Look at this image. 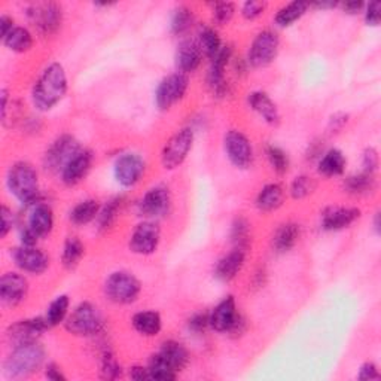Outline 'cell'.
Returning a JSON list of instances; mask_svg holds the SVG:
<instances>
[{
  "label": "cell",
  "instance_id": "obj_39",
  "mask_svg": "<svg viewBox=\"0 0 381 381\" xmlns=\"http://www.w3.org/2000/svg\"><path fill=\"white\" fill-rule=\"evenodd\" d=\"M121 206H122V199L116 196V199H112L103 208H100V212H98V216H97L98 229L106 231L107 228L114 225V222L119 215Z\"/></svg>",
  "mask_w": 381,
  "mask_h": 381
},
{
  "label": "cell",
  "instance_id": "obj_51",
  "mask_svg": "<svg viewBox=\"0 0 381 381\" xmlns=\"http://www.w3.org/2000/svg\"><path fill=\"white\" fill-rule=\"evenodd\" d=\"M380 378V373L378 368L375 363L373 362H366L361 366L359 374H358V380L361 381H373V380H378Z\"/></svg>",
  "mask_w": 381,
  "mask_h": 381
},
{
  "label": "cell",
  "instance_id": "obj_38",
  "mask_svg": "<svg viewBox=\"0 0 381 381\" xmlns=\"http://www.w3.org/2000/svg\"><path fill=\"white\" fill-rule=\"evenodd\" d=\"M250 240V225L244 218H237L231 227V243L234 249L246 250Z\"/></svg>",
  "mask_w": 381,
  "mask_h": 381
},
{
  "label": "cell",
  "instance_id": "obj_46",
  "mask_svg": "<svg viewBox=\"0 0 381 381\" xmlns=\"http://www.w3.org/2000/svg\"><path fill=\"white\" fill-rule=\"evenodd\" d=\"M380 166V156L377 149L374 147H366L363 156H362V167L365 173H371L374 175V171L378 168Z\"/></svg>",
  "mask_w": 381,
  "mask_h": 381
},
{
  "label": "cell",
  "instance_id": "obj_52",
  "mask_svg": "<svg viewBox=\"0 0 381 381\" xmlns=\"http://www.w3.org/2000/svg\"><path fill=\"white\" fill-rule=\"evenodd\" d=\"M45 377L53 381H66V375L61 373L60 366L55 363H48V366L45 368Z\"/></svg>",
  "mask_w": 381,
  "mask_h": 381
},
{
  "label": "cell",
  "instance_id": "obj_18",
  "mask_svg": "<svg viewBox=\"0 0 381 381\" xmlns=\"http://www.w3.org/2000/svg\"><path fill=\"white\" fill-rule=\"evenodd\" d=\"M171 204L170 192L166 187H154L147 191L139 204V212L147 219L164 216Z\"/></svg>",
  "mask_w": 381,
  "mask_h": 381
},
{
  "label": "cell",
  "instance_id": "obj_13",
  "mask_svg": "<svg viewBox=\"0 0 381 381\" xmlns=\"http://www.w3.org/2000/svg\"><path fill=\"white\" fill-rule=\"evenodd\" d=\"M224 147L229 161L237 168H248L253 161V147L241 131L231 130L224 139Z\"/></svg>",
  "mask_w": 381,
  "mask_h": 381
},
{
  "label": "cell",
  "instance_id": "obj_59",
  "mask_svg": "<svg viewBox=\"0 0 381 381\" xmlns=\"http://www.w3.org/2000/svg\"><path fill=\"white\" fill-rule=\"evenodd\" d=\"M374 225H375L374 228H375V231H377V234H380V213L375 215V224H374Z\"/></svg>",
  "mask_w": 381,
  "mask_h": 381
},
{
  "label": "cell",
  "instance_id": "obj_6",
  "mask_svg": "<svg viewBox=\"0 0 381 381\" xmlns=\"http://www.w3.org/2000/svg\"><path fill=\"white\" fill-rule=\"evenodd\" d=\"M208 325L216 333H229L237 335L243 333L246 322L237 312L234 297H227L215 307L213 312L208 314Z\"/></svg>",
  "mask_w": 381,
  "mask_h": 381
},
{
  "label": "cell",
  "instance_id": "obj_32",
  "mask_svg": "<svg viewBox=\"0 0 381 381\" xmlns=\"http://www.w3.org/2000/svg\"><path fill=\"white\" fill-rule=\"evenodd\" d=\"M98 212H100V204L97 200H85L73 207V210L70 212V220L78 227L87 225L97 219Z\"/></svg>",
  "mask_w": 381,
  "mask_h": 381
},
{
  "label": "cell",
  "instance_id": "obj_33",
  "mask_svg": "<svg viewBox=\"0 0 381 381\" xmlns=\"http://www.w3.org/2000/svg\"><path fill=\"white\" fill-rule=\"evenodd\" d=\"M147 371H149L151 380H158V381H170V380H176L178 377V371L159 353L154 354L149 359Z\"/></svg>",
  "mask_w": 381,
  "mask_h": 381
},
{
  "label": "cell",
  "instance_id": "obj_20",
  "mask_svg": "<svg viewBox=\"0 0 381 381\" xmlns=\"http://www.w3.org/2000/svg\"><path fill=\"white\" fill-rule=\"evenodd\" d=\"M361 218V210L356 207H329L322 216V227L326 231H341L349 228Z\"/></svg>",
  "mask_w": 381,
  "mask_h": 381
},
{
  "label": "cell",
  "instance_id": "obj_2",
  "mask_svg": "<svg viewBox=\"0 0 381 381\" xmlns=\"http://www.w3.org/2000/svg\"><path fill=\"white\" fill-rule=\"evenodd\" d=\"M45 361V349L38 341L15 346L5 361V374L11 378H22L34 374Z\"/></svg>",
  "mask_w": 381,
  "mask_h": 381
},
{
  "label": "cell",
  "instance_id": "obj_25",
  "mask_svg": "<svg viewBox=\"0 0 381 381\" xmlns=\"http://www.w3.org/2000/svg\"><path fill=\"white\" fill-rule=\"evenodd\" d=\"M39 239L46 237L54 228V213L46 204H38L30 213L27 225Z\"/></svg>",
  "mask_w": 381,
  "mask_h": 381
},
{
  "label": "cell",
  "instance_id": "obj_43",
  "mask_svg": "<svg viewBox=\"0 0 381 381\" xmlns=\"http://www.w3.org/2000/svg\"><path fill=\"white\" fill-rule=\"evenodd\" d=\"M316 189V182L310 176H298L292 182L290 195L295 200H302L305 196L313 194Z\"/></svg>",
  "mask_w": 381,
  "mask_h": 381
},
{
  "label": "cell",
  "instance_id": "obj_5",
  "mask_svg": "<svg viewBox=\"0 0 381 381\" xmlns=\"http://www.w3.org/2000/svg\"><path fill=\"white\" fill-rule=\"evenodd\" d=\"M142 285L139 279L128 272H115L109 276L105 285L106 297L115 302L127 305L139 298Z\"/></svg>",
  "mask_w": 381,
  "mask_h": 381
},
{
  "label": "cell",
  "instance_id": "obj_48",
  "mask_svg": "<svg viewBox=\"0 0 381 381\" xmlns=\"http://www.w3.org/2000/svg\"><path fill=\"white\" fill-rule=\"evenodd\" d=\"M0 218H2V224H0V237L5 239L9 231L12 229L15 224V216L12 213L11 208L8 206H2V212H0Z\"/></svg>",
  "mask_w": 381,
  "mask_h": 381
},
{
  "label": "cell",
  "instance_id": "obj_41",
  "mask_svg": "<svg viewBox=\"0 0 381 381\" xmlns=\"http://www.w3.org/2000/svg\"><path fill=\"white\" fill-rule=\"evenodd\" d=\"M192 22H194L192 11L185 6H180L175 11V15L171 18V32L178 36L185 34L192 27Z\"/></svg>",
  "mask_w": 381,
  "mask_h": 381
},
{
  "label": "cell",
  "instance_id": "obj_27",
  "mask_svg": "<svg viewBox=\"0 0 381 381\" xmlns=\"http://www.w3.org/2000/svg\"><path fill=\"white\" fill-rule=\"evenodd\" d=\"M134 329L138 330L140 335L145 337H155L159 334V330L163 328V321L161 316L156 312H140L133 316L131 321Z\"/></svg>",
  "mask_w": 381,
  "mask_h": 381
},
{
  "label": "cell",
  "instance_id": "obj_58",
  "mask_svg": "<svg viewBox=\"0 0 381 381\" xmlns=\"http://www.w3.org/2000/svg\"><path fill=\"white\" fill-rule=\"evenodd\" d=\"M314 6H316V8H322V9H326V8H335V6H337V4H334V2H329V4H326V2H322V4H314Z\"/></svg>",
  "mask_w": 381,
  "mask_h": 381
},
{
  "label": "cell",
  "instance_id": "obj_4",
  "mask_svg": "<svg viewBox=\"0 0 381 381\" xmlns=\"http://www.w3.org/2000/svg\"><path fill=\"white\" fill-rule=\"evenodd\" d=\"M103 325L105 321L100 310L88 301L81 302L65 321V326L69 333L78 337H93L100 333Z\"/></svg>",
  "mask_w": 381,
  "mask_h": 381
},
{
  "label": "cell",
  "instance_id": "obj_54",
  "mask_svg": "<svg viewBox=\"0 0 381 381\" xmlns=\"http://www.w3.org/2000/svg\"><path fill=\"white\" fill-rule=\"evenodd\" d=\"M39 241V237L27 227L21 231V244L22 246H36Z\"/></svg>",
  "mask_w": 381,
  "mask_h": 381
},
{
  "label": "cell",
  "instance_id": "obj_49",
  "mask_svg": "<svg viewBox=\"0 0 381 381\" xmlns=\"http://www.w3.org/2000/svg\"><path fill=\"white\" fill-rule=\"evenodd\" d=\"M365 21L368 26H378L381 21V4L380 2H371L366 5L365 11Z\"/></svg>",
  "mask_w": 381,
  "mask_h": 381
},
{
  "label": "cell",
  "instance_id": "obj_19",
  "mask_svg": "<svg viewBox=\"0 0 381 381\" xmlns=\"http://www.w3.org/2000/svg\"><path fill=\"white\" fill-rule=\"evenodd\" d=\"M93 164V152L87 149H81L75 156H73L69 164L61 171V180L67 187H75L79 182L85 179L91 170Z\"/></svg>",
  "mask_w": 381,
  "mask_h": 381
},
{
  "label": "cell",
  "instance_id": "obj_28",
  "mask_svg": "<svg viewBox=\"0 0 381 381\" xmlns=\"http://www.w3.org/2000/svg\"><path fill=\"white\" fill-rule=\"evenodd\" d=\"M300 225L289 222L285 225H280V228L274 232L273 236V248L279 253H286L293 249L300 239Z\"/></svg>",
  "mask_w": 381,
  "mask_h": 381
},
{
  "label": "cell",
  "instance_id": "obj_23",
  "mask_svg": "<svg viewBox=\"0 0 381 381\" xmlns=\"http://www.w3.org/2000/svg\"><path fill=\"white\" fill-rule=\"evenodd\" d=\"M232 49L231 46H222L220 53L212 60V67L208 72V83L213 88V93L224 94L225 93V69L228 66V61L231 58Z\"/></svg>",
  "mask_w": 381,
  "mask_h": 381
},
{
  "label": "cell",
  "instance_id": "obj_57",
  "mask_svg": "<svg viewBox=\"0 0 381 381\" xmlns=\"http://www.w3.org/2000/svg\"><path fill=\"white\" fill-rule=\"evenodd\" d=\"M365 8L363 2H346L342 4V9L347 12V14H359V12Z\"/></svg>",
  "mask_w": 381,
  "mask_h": 381
},
{
  "label": "cell",
  "instance_id": "obj_14",
  "mask_svg": "<svg viewBox=\"0 0 381 381\" xmlns=\"http://www.w3.org/2000/svg\"><path fill=\"white\" fill-rule=\"evenodd\" d=\"M145 173V161L138 154L121 155L114 166V175L121 187L130 188L140 180Z\"/></svg>",
  "mask_w": 381,
  "mask_h": 381
},
{
  "label": "cell",
  "instance_id": "obj_10",
  "mask_svg": "<svg viewBox=\"0 0 381 381\" xmlns=\"http://www.w3.org/2000/svg\"><path fill=\"white\" fill-rule=\"evenodd\" d=\"M280 48V39L277 33L272 30H264L258 33L249 49V63L253 67H267L277 58Z\"/></svg>",
  "mask_w": 381,
  "mask_h": 381
},
{
  "label": "cell",
  "instance_id": "obj_40",
  "mask_svg": "<svg viewBox=\"0 0 381 381\" xmlns=\"http://www.w3.org/2000/svg\"><path fill=\"white\" fill-rule=\"evenodd\" d=\"M201 51L204 55H207L208 58H215L220 49H222V42H220V38L216 30L207 27L200 33V42H199Z\"/></svg>",
  "mask_w": 381,
  "mask_h": 381
},
{
  "label": "cell",
  "instance_id": "obj_8",
  "mask_svg": "<svg viewBox=\"0 0 381 381\" xmlns=\"http://www.w3.org/2000/svg\"><path fill=\"white\" fill-rule=\"evenodd\" d=\"M194 145V131L191 128H183L170 138L166 143L163 154H161V163L164 168L175 170L183 164V161L188 158Z\"/></svg>",
  "mask_w": 381,
  "mask_h": 381
},
{
  "label": "cell",
  "instance_id": "obj_37",
  "mask_svg": "<svg viewBox=\"0 0 381 381\" xmlns=\"http://www.w3.org/2000/svg\"><path fill=\"white\" fill-rule=\"evenodd\" d=\"M69 305H70V300L67 295H60V297H57L51 304H49L46 310V317H45L49 328L57 326L66 321Z\"/></svg>",
  "mask_w": 381,
  "mask_h": 381
},
{
  "label": "cell",
  "instance_id": "obj_26",
  "mask_svg": "<svg viewBox=\"0 0 381 381\" xmlns=\"http://www.w3.org/2000/svg\"><path fill=\"white\" fill-rule=\"evenodd\" d=\"M285 191L279 183H269L265 185L256 196V207L262 212H274L283 204Z\"/></svg>",
  "mask_w": 381,
  "mask_h": 381
},
{
  "label": "cell",
  "instance_id": "obj_35",
  "mask_svg": "<svg viewBox=\"0 0 381 381\" xmlns=\"http://www.w3.org/2000/svg\"><path fill=\"white\" fill-rule=\"evenodd\" d=\"M375 188V179L371 173H359L349 176L344 180V189L353 195H363L371 192Z\"/></svg>",
  "mask_w": 381,
  "mask_h": 381
},
{
  "label": "cell",
  "instance_id": "obj_55",
  "mask_svg": "<svg viewBox=\"0 0 381 381\" xmlns=\"http://www.w3.org/2000/svg\"><path fill=\"white\" fill-rule=\"evenodd\" d=\"M130 377L133 380H138V381L151 380L149 378V371H147V368H143V366H139V365L130 368Z\"/></svg>",
  "mask_w": 381,
  "mask_h": 381
},
{
  "label": "cell",
  "instance_id": "obj_11",
  "mask_svg": "<svg viewBox=\"0 0 381 381\" xmlns=\"http://www.w3.org/2000/svg\"><path fill=\"white\" fill-rule=\"evenodd\" d=\"M27 17L42 34H54L63 22V11L57 4H36L27 9Z\"/></svg>",
  "mask_w": 381,
  "mask_h": 381
},
{
  "label": "cell",
  "instance_id": "obj_53",
  "mask_svg": "<svg viewBox=\"0 0 381 381\" xmlns=\"http://www.w3.org/2000/svg\"><path fill=\"white\" fill-rule=\"evenodd\" d=\"M347 121H349V115L335 114V115L330 116V119H329V128L333 131H338L347 124Z\"/></svg>",
  "mask_w": 381,
  "mask_h": 381
},
{
  "label": "cell",
  "instance_id": "obj_22",
  "mask_svg": "<svg viewBox=\"0 0 381 381\" xmlns=\"http://www.w3.org/2000/svg\"><path fill=\"white\" fill-rule=\"evenodd\" d=\"M246 250L232 249L228 255L220 258L215 267V277L220 281H229L234 279L244 267Z\"/></svg>",
  "mask_w": 381,
  "mask_h": 381
},
{
  "label": "cell",
  "instance_id": "obj_36",
  "mask_svg": "<svg viewBox=\"0 0 381 381\" xmlns=\"http://www.w3.org/2000/svg\"><path fill=\"white\" fill-rule=\"evenodd\" d=\"M83 253H85V246L82 244V241L78 237H69L65 243L61 261H63V265L67 269H73V268H76L78 264L81 262Z\"/></svg>",
  "mask_w": 381,
  "mask_h": 381
},
{
  "label": "cell",
  "instance_id": "obj_7",
  "mask_svg": "<svg viewBox=\"0 0 381 381\" xmlns=\"http://www.w3.org/2000/svg\"><path fill=\"white\" fill-rule=\"evenodd\" d=\"M82 149L79 142L70 136V134H65L60 136L45 154L44 164L46 170L53 171V173H61L63 168L69 164L70 159L75 156Z\"/></svg>",
  "mask_w": 381,
  "mask_h": 381
},
{
  "label": "cell",
  "instance_id": "obj_24",
  "mask_svg": "<svg viewBox=\"0 0 381 381\" xmlns=\"http://www.w3.org/2000/svg\"><path fill=\"white\" fill-rule=\"evenodd\" d=\"M249 105L255 110V112L267 122V124L273 126V127L280 124L279 109L267 93H262V91L252 93L249 95Z\"/></svg>",
  "mask_w": 381,
  "mask_h": 381
},
{
  "label": "cell",
  "instance_id": "obj_17",
  "mask_svg": "<svg viewBox=\"0 0 381 381\" xmlns=\"http://www.w3.org/2000/svg\"><path fill=\"white\" fill-rule=\"evenodd\" d=\"M29 293L27 279L18 273H6L0 279V300L6 305H18Z\"/></svg>",
  "mask_w": 381,
  "mask_h": 381
},
{
  "label": "cell",
  "instance_id": "obj_47",
  "mask_svg": "<svg viewBox=\"0 0 381 381\" xmlns=\"http://www.w3.org/2000/svg\"><path fill=\"white\" fill-rule=\"evenodd\" d=\"M265 8H267L265 2H253V0H250V2H246L243 5L241 14L246 20H255L264 14Z\"/></svg>",
  "mask_w": 381,
  "mask_h": 381
},
{
  "label": "cell",
  "instance_id": "obj_15",
  "mask_svg": "<svg viewBox=\"0 0 381 381\" xmlns=\"http://www.w3.org/2000/svg\"><path fill=\"white\" fill-rule=\"evenodd\" d=\"M49 328L45 317H34L26 319V321H20L14 325H11L6 330V337L15 346L24 342H32L38 340L45 330Z\"/></svg>",
  "mask_w": 381,
  "mask_h": 381
},
{
  "label": "cell",
  "instance_id": "obj_21",
  "mask_svg": "<svg viewBox=\"0 0 381 381\" xmlns=\"http://www.w3.org/2000/svg\"><path fill=\"white\" fill-rule=\"evenodd\" d=\"M203 60V51L195 41H183L176 51V66L180 73H192L200 67Z\"/></svg>",
  "mask_w": 381,
  "mask_h": 381
},
{
  "label": "cell",
  "instance_id": "obj_3",
  "mask_svg": "<svg viewBox=\"0 0 381 381\" xmlns=\"http://www.w3.org/2000/svg\"><path fill=\"white\" fill-rule=\"evenodd\" d=\"M8 188L15 199L24 204L38 200L39 176L38 171L29 163L20 161L9 168Z\"/></svg>",
  "mask_w": 381,
  "mask_h": 381
},
{
  "label": "cell",
  "instance_id": "obj_29",
  "mask_svg": "<svg viewBox=\"0 0 381 381\" xmlns=\"http://www.w3.org/2000/svg\"><path fill=\"white\" fill-rule=\"evenodd\" d=\"M159 354L163 356V358L175 368V370L179 373L182 371L183 368H185L189 362V353L185 349L183 344L178 342V341H166L163 342L161 349L158 352Z\"/></svg>",
  "mask_w": 381,
  "mask_h": 381
},
{
  "label": "cell",
  "instance_id": "obj_30",
  "mask_svg": "<svg viewBox=\"0 0 381 381\" xmlns=\"http://www.w3.org/2000/svg\"><path fill=\"white\" fill-rule=\"evenodd\" d=\"M347 159L338 149H329L323 154L321 158V163H319V173L323 175L325 178H333L340 176L346 170Z\"/></svg>",
  "mask_w": 381,
  "mask_h": 381
},
{
  "label": "cell",
  "instance_id": "obj_31",
  "mask_svg": "<svg viewBox=\"0 0 381 381\" xmlns=\"http://www.w3.org/2000/svg\"><path fill=\"white\" fill-rule=\"evenodd\" d=\"M4 45L11 51L22 54L27 53L33 46V36L26 27H14L2 39Z\"/></svg>",
  "mask_w": 381,
  "mask_h": 381
},
{
  "label": "cell",
  "instance_id": "obj_34",
  "mask_svg": "<svg viewBox=\"0 0 381 381\" xmlns=\"http://www.w3.org/2000/svg\"><path fill=\"white\" fill-rule=\"evenodd\" d=\"M310 4L307 2H292L281 8L276 15V24L279 27H289L293 22H297L309 9Z\"/></svg>",
  "mask_w": 381,
  "mask_h": 381
},
{
  "label": "cell",
  "instance_id": "obj_44",
  "mask_svg": "<svg viewBox=\"0 0 381 381\" xmlns=\"http://www.w3.org/2000/svg\"><path fill=\"white\" fill-rule=\"evenodd\" d=\"M236 14V5L231 2H220L213 6V20L219 26H225Z\"/></svg>",
  "mask_w": 381,
  "mask_h": 381
},
{
  "label": "cell",
  "instance_id": "obj_16",
  "mask_svg": "<svg viewBox=\"0 0 381 381\" xmlns=\"http://www.w3.org/2000/svg\"><path fill=\"white\" fill-rule=\"evenodd\" d=\"M12 258L18 268L30 274H42L49 267V258L36 246H22L15 249Z\"/></svg>",
  "mask_w": 381,
  "mask_h": 381
},
{
  "label": "cell",
  "instance_id": "obj_12",
  "mask_svg": "<svg viewBox=\"0 0 381 381\" xmlns=\"http://www.w3.org/2000/svg\"><path fill=\"white\" fill-rule=\"evenodd\" d=\"M159 240H161L159 227L152 220H143L133 231L130 237V249L138 255H152L158 249Z\"/></svg>",
  "mask_w": 381,
  "mask_h": 381
},
{
  "label": "cell",
  "instance_id": "obj_9",
  "mask_svg": "<svg viewBox=\"0 0 381 381\" xmlns=\"http://www.w3.org/2000/svg\"><path fill=\"white\" fill-rule=\"evenodd\" d=\"M188 87L189 79L185 73L176 72L173 75L166 76L161 82H159L155 93L156 106L161 110L171 109L185 97Z\"/></svg>",
  "mask_w": 381,
  "mask_h": 381
},
{
  "label": "cell",
  "instance_id": "obj_45",
  "mask_svg": "<svg viewBox=\"0 0 381 381\" xmlns=\"http://www.w3.org/2000/svg\"><path fill=\"white\" fill-rule=\"evenodd\" d=\"M121 375V366L112 353H105L102 359V377L106 380H115Z\"/></svg>",
  "mask_w": 381,
  "mask_h": 381
},
{
  "label": "cell",
  "instance_id": "obj_42",
  "mask_svg": "<svg viewBox=\"0 0 381 381\" xmlns=\"http://www.w3.org/2000/svg\"><path fill=\"white\" fill-rule=\"evenodd\" d=\"M267 158L272 168L277 175H285L289 170V156L288 154L279 146H268L267 147Z\"/></svg>",
  "mask_w": 381,
  "mask_h": 381
},
{
  "label": "cell",
  "instance_id": "obj_56",
  "mask_svg": "<svg viewBox=\"0 0 381 381\" xmlns=\"http://www.w3.org/2000/svg\"><path fill=\"white\" fill-rule=\"evenodd\" d=\"M14 27H15L14 26V20L9 18L8 15H2V18H0V30H2V39Z\"/></svg>",
  "mask_w": 381,
  "mask_h": 381
},
{
  "label": "cell",
  "instance_id": "obj_50",
  "mask_svg": "<svg viewBox=\"0 0 381 381\" xmlns=\"http://www.w3.org/2000/svg\"><path fill=\"white\" fill-rule=\"evenodd\" d=\"M207 326H210L208 325V314H204V313H196L188 321V328L195 334L203 333Z\"/></svg>",
  "mask_w": 381,
  "mask_h": 381
},
{
  "label": "cell",
  "instance_id": "obj_1",
  "mask_svg": "<svg viewBox=\"0 0 381 381\" xmlns=\"http://www.w3.org/2000/svg\"><path fill=\"white\" fill-rule=\"evenodd\" d=\"M67 93V75L60 63L49 65L36 81L32 98L38 110L48 112L63 100Z\"/></svg>",
  "mask_w": 381,
  "mask_h": 381
}]
</instances>
